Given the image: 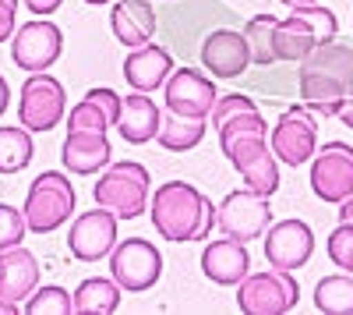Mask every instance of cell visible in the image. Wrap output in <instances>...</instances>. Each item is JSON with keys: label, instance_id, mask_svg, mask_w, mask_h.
<instances>
[{"label": "cell", "instance_id": "cell-1", "mask_svg": "<svg viewBox=\"0 0 353 315\" xmlns=\"http://www.w3.org/2000/svg\"><path fill=\"white\" fill-rule=\"evenodd\" d=\"M212 128L219 135L226 160L244 178V184L272 198L279 191V160L269 146V124H265L254 99L241 93L219 96L212 110Z\"/></svg>", "mask_w": 353, "mask_h": 315}, {"label": "cell", "instance_id": "cell-2", "mask_svg": "<svg viewBox=\"0 0 353 315\" xmlns=\"http://www.w3.org/2000/svg\"><path fill=\"white\" fill-rule=\"evenodd\" d=\"M216 206L188 181H166L152 195V227L163 241L191 245L212 234Z\"/></svg>", "mask_w": 353, "mask_h": 315}, {"label": "cell", "instance_id": "cell-3", "mask_svg": "<svg viewBox=\"0 0 353 315\" xmlns=\"http://www.w3.org/2000/svg\"><path fill=\"white\" fill-rule=\"evenodd\" d=\"M301 103L314 117H336L343 96L353 85V50L339 43L318 46L307 61H301Z\"/></svg>", "mask_w": 353, "mask_h": 315}, {"label": "cell", "instance_id": "cell-4", "mask_svg": "<svg viewBox=\"0 0 353 315\" xmlns=\"http://www.w3.org/2000/svg\"><path fill=\"white\" fill-rule=\"evenodd\" d=\"M336 32H339V21H336V15L329 8H321V4H301V8H293L286 18H279L276 28H272L276 57H279V61L301 64V61H307L318 46L332 43Z\"/></svg>", "mask_w": 353, "mask_h": 315}, {"label": "cell", "instance_id": "cell-5", "mask_svg": "<svg viewBox=\"0 0 353 315\" xmlns=\"http://www.w3.org/2000/svg\"><path fill=\"white\" fill-rule=\"evenodd\" d=\"M149 184H152V178L141 163H134V160L110 163L99 174V181L92 184V198H96V206L117 213V220H134L152 202Z\"/></svg>", "mask_w": 353, "mask_h": 315}, {"label": "cell", "instance_id": "cell-6", "mask_svg": "<svg viewBox=\"0 0 353 315\" xmlns=\"http://www.w3.org/2000/svg\"><path fill=\"white\" fill-rule=\"evenodd\" d=\"M74 184L61 174V170H43V174L28 184V195H25V223L28 231L36 234H53L71 220L74 213Z\"/></svg>", "mask_w": 353, "mask_h": 315}, {"label": "cell", "instance_id": "cell-7", "mask_svg": "<svg viewBox=\"0 0 353 315\" xmlns=\"http://www.w3.org/2000/svg\"><path fill=\"white\" fill-rule=\"evenodd\" d=\"M301 287L293 273L286 269H261V273H248L237 283V308L244 315H283L297 305Z\"/></svg>", "mask_w": 353, "mask_h": 315}, {"label": "cell", "instance_id": "cell-8", "mask_svg": "<svg viewBox=\"0 0 353 315\" xmlns=\"http://www.w3.org/2000/svg\"><path fill=\"white\" fill-rule=\"evenodd\" d=\"M68 113L64 85L46 71H36L21 82L18 93V124L28 131H53Z\"/></svg>", "mask_w": 353, "mask_h": 315}, {"label": "cell", "instance_id": "cell-9", "mask_svg": "<svg viewBox=\"0 0 353 315\" xmlns=\"http://www.w3.org/2000/svg\"><path fill=\"white\" fill-rule=\"evenodd\" d=\"M216 227L233 238V241H258L265 238V231L272 227V206H269V195H261L254 188H241V191H230L223 202L216 206Z\"/></svg>", "mask_w": 353, "mask_h": 315}, {"label": "cell", "instance_id": "cell-10", "mask_svg": "<svg viewBox=\"0 0 353 315\" xmlns=\"http://www.w3.org/2000/svg\"><path fill=\"white\" fill-rule=\"evenodd\" d=\"M110 276L121 283V291L145 294L149 287H156L159 276H163V255L145 238L117 241V248L110 251Z\"/></svg>", "mask_w": 353, "mask_h": 315}, {"label": "cell", "instance_id": "cell-11", "mask_svg": "<svg viewBox=\"0 0 353 315\" xmlns=\"http://www.w3.org/2000/svg\"><path fill=\"white\" fill-rule=\"evenodd\" d=\"M11 39H14L11 43V61L28 75L50 71L64 53V32L50 18H32V21L18 25V32Z\"/></svg>", "mask_w": 353, "mask_h": 315}, {"label": "cell", "instance_id": "cell-12", "mask_svg": "<svg viewBox=\"0 0 353 315\" xmlns=\"http://www.w3.org/2000/svg\"><path fill=\"white\" fill-rule=\"evenodd\" d=\"M272 153L279 163L304 166L318 153V117L304 106H286L272 128Z\"/></svg>", "mask_w": 353, "mask_h": 315}, {"label": "cell", "instance_id": "cell-13", "mask_svg": "<svg viewBox=\"0 0 353 315\" xmlns=\"http://www.w3.org/2000/svg\"><path fill=\"white\" fill-rule=\"evenodd\" d=\"M311 191L321 202H332V206L353 195V146L325 142L311 156Z\"/></svg>", "mask_w": 353, "mask_h": 315}, {"label": "cell", "instance_id": "cell-14", "mask_svg": "<svg viewBox=\"0 0 353 315\" xmlns=\"http://www.w3.org/2000/svg\"><path fill=\"white\" fill-rule=\"evenodd\" d=\"M163 96H166V110L181 113V117H194V121H205L212 117L216 110V82L209 75H201L194 68H181L173 71L163 85Z\"/></svg>", "mask_w": 353, "mask_h": 315}, {"label": "cell", "instance_id": "cell-15", "mask_svg": "<svg viewBox=\"0 0 353 315\" xmlns=\"http://www.w3.org/2000/svg\"><path fill=\"white\" fill-rule=\"evenodd\" d=\"M265 262L276 269H301L314 255V231L304 220H279L265 231Z\"/></svg>", "mask_w": 353, "mask_h": 315}, {"label": "cell", "instance_id": "cell-16", "mask_svg": "<svg viewBox=\"0 0 353 315\" xmlns=\"http://www.w3.org/2000/svg\"><path fill=\"white\" fill-rule=\"evenodd\" d=\"M68 248L78 262H99L117 248V213L96 206L92 213H81L71 223Z\"/></svg>", "mask_w": 353, "mask_h": 315}, {"label": "cell", "instance_id": "cell-17", "mask_svg": "<svg viewBox=\"0 0 353 315\" xmlns=\"http://www.w3.org/2000/svg\"><path fill=\"white\" fill-rule=\"evenodd\" d=\"M201 64H205V71H212V78L244 75L248 64H251V46H248L244 32H233V28H216V32H209L201 43Z\"/></svg>", "mask_w": 353, "mask_h": 315}, {"label": "cell", "instance_id": "cell-18", "mask_svg": "<svg viewBox=\"0 0 353 315\" xmlns=\"http://www.w3.org/2000/svg\"><path fill=\"white\" fill-rule=\"evenodd\" d=\"M201 273L219 287H237V283L251 273V255L244 241H209L201 251Z\"/></svg>", "mask_w": 353, "mask_h": 315}, {"label": "cell", "instance_id": "cell-19", "mask_svg": "<svg viewBox=\"0 0 353 315\" xmlns=\"http://www.w3.org/2000/svg\"><path fill=\"white\" fill-rule=\"evenodd\" d=\"M61 160L71 174L78 178H92L99 170L110 166L113 149H110V138L103 131H68L64 146H61Z\"/></svg>", "mask_w": 353, "mask_h": 315}, {"label": "cell", "instance_id": "cell-20", "mask_svg": "<svg viewBox=\"0 0 353 315\" xmlns=\"http://www.w3.org/2000/svg\"><path fill=\"white\" fill-rule=\"evenodd\" d=\"M173 75V57L156 46V43H145V46H134L128 57H124V78L134 93H156L166 85V78Z\"/></svg>", "mask_w": 353, "mask_h": 315}, {"label": "cell", "instance_id": "cell-21", "mask_svg": "<svg viewBox=\"0 0 353 315\" xmlns=\"http://www.w3.org/2000/svg\"><path fill=\"white\" fill-rule=\"evenodd\" d=\"M124 99L113 89H88L85 99H78L68 113V131H110L121 121Z\"/></svg>", "mask_w": 353, "mask_h": 315}, {"label": "cell", "instance_id": "cell-22", "mask_svg": "<svg viewBox=\"0 0 353 315\" xmlns=\"http://www.w3.org/2000/svg\"><path fill=\"white\" fill-rule=\"evenodd\" d=\"M39 287V259L25 245L0 251V298L25 301Z\"/></svg>", "mask_w": 353, "mask_h": 315}, {"label": "cell", "instance_id": "cell-23", "mask_svg": "<svg viewBox=\"0 0 353 315\" xmlns=\"http://www.w3.org/2000/svg\"><path fill=\"white\" fill-rule=\"evenodd\" d=\"M110 25H113V36L128 50L145 46L156 36V8L149 4V0H117L113 15H110Z\"/></svg>", "mask_w": 353, "mask_h": 315}, {"label": "cell", "instance_id": "cell-24", "mask_svg": "<svg viewBox=\"0 0 353 315\" xmlns=\"http://www.w3.org/2000/svg\"><path fill=\"white\" fill-rule=\"evenodd\" d=\"M163 128V110L149 99V93H131L121 106V121H117V131L128 146H145L152 142Z\"/></svg>", "mask_w": 353, "mask_h": 315}, {"label": "cell", "instance_id": "cell-25", "mask_svg": "<svg viewBox=\"0 0 353 315\" xmlns=\"http://www.w3.org/2000/svg\"><path fill=\"white\" fill-rule=\"evenodd\" d=\"M121 283H117L113 276H88L78 283L74 291V312L78 315H110L121 308Z\"/></svg>", "mask_w": 353, "mask_h": 315}, {"label": "cell", "instance_id": "cell-26", "mask_svg": "<svg viewBox=\"0 0 353 315\" xmlns=\"http://www.w3.org/2000/svg\"><path fill=\"white\" fill-rule=\"evenodd\" d=\"M314 308L325 315H353V273H336L318 280Z\"/></svg>", "mask_w": 353, "mask_h": 315}, {"label": "cell", "instance_id": "cell-27", "mask_svg": "<svg viewBox=\"0 0 353 315\" xmlns=\"http://www.w3.org/2000/svg\"><path fill=\"white\" fill-rule=\"evenodd\" d=\"M36 146L28 128H0V174H21V170L32 163Z\"/></svg>", "mask_w": 353, "mask_h": 315}, {"label": "cell", "instance_id": "cell-28", "mask_svg": "<svg viewBox=\"0 0 353 315\" xmlns=\"http://www.w3.org/2000/svg\"><path fill=\"white\" fill-rule=\"evenodd\" d=\"M159 146L170 149V153H188L194 149L198 142L205 138V121H194V117H181V113H166L163 117V128H159Z\"/></svg>", "mask_w": 353, "mask_h": 315}, {"label": "cell", "instance_id": "cell-29", "mask_svg": "<svg viewBox=\"0 0 353 315\" xmlns=\"http://www.w3.org/2000/svg\"><path fill=\"white\" fill-rule=\"evenodd\" d=\"M276 21H279V18H272V15H254V18L244 25V39H248V46H251V64H261V68L279 64L276 43H272Z\"/></svg>", "mask_w": 353, "mask_h": 315}, {"label": "cell", "instance_id": "cell-30", "mask_svg": "<svg viewBox=\"0 0 353 315\" xmlns=\"http://www.w3.org/2000/svg\"><path fill=\"white\" fill-rule=\"evenodd\" d=\"M25 312L28 315H71L74 312V294H68L57 283H46V287H36L25 298Z\"/></svg>", "mask_w": 353, "mask_h": 315}, {"label": "cell", "instance_id": "cell-31", "mask_svg": "<svg viewBox=\"0 0 353 315\" xmlns=\"http://www.w3.org/2000/svg\"><path fill=\"white\" fill-rule=\"evenodd\" d=\"M329 259L343 269V273H353V223L350 220H339V227L329 234Z\"/></svg>", "mask_w": 353, "mask_h": 315}, {"label": "cell", "instance_id": "cell-32", "mask_svg": "<svg viewBox=\"0 0 353 315\" xmlns=\"http://www.w3.org/2000/svg\"><path fill=\"white\" fill-rule=\"evenodd\" d=\"M25 231H28L25 213L14 209V206H8V202H0V251L21 245L25 241Z\"/></svg>", "mask_w": 353, "mask_h": 315}, {"label": "cell", "instance_id": "cell-33", "mask_svg": "<svg viewBox=\"0 0 353 315\" xmlns=\"http://www.w3.org/2000/svg\"><path fill=\"white\" fill-rule=\"evenodd\" d=\"M14 15H18V8H11V4L0 0V43H8L18 32V28H14Z\"/></svg>", "mask_w": 353, "mask_h": 315}, {"label": "cell", "instance_id": "cell-34", "mask_svg": "<svg viewBox=\"0 0 353 315\" xmlns=\"http://www.w3.org/2000/svg\"><path fill=\"white\" fill-rule=\"evenodd\" d=\"M21 4L32 11V15H43V18H46V15H53L57 8H61L64 0H21Z\"/></svg>", "mask_w": 353, "mask_h": 315}, {"label": "cell", "instance_id": "cell-35", "mask_svg": "<svg viewBox=\"0 0 353 315\" xmlns=\"http://www.w3.org/2000/svg\"><path fill=\"white\" fill-rule=\"evenodd\" d=\"M336 117H339L346 128H353V85H350V93L343 96V106H339V113H336Z\"/></svg>", "mask_w": 353, "mask_h": 315}, {"label": "cell", "instance_id": "cell-36", "mask_svg": "<svg viewBox=\"0 0 353 315\" xmlns=\"http://www.w3.org/2000/svg\"><path fill=\"white\" fill-rule=\"evenodd\" d=\"M8 106H11V85L4 82V75H0V117L8 113Z\"/></svg>", "mask_w": 353, "mask_h": 315}, {"label": "cell", "instance_id": "cell-37", "mask_svg": "<svg viewBox=\"0 0 353 315\" xmlns=\"http://www.w3.org/2000/svg\"><path fill=\"white\" fill-rule=\"evenodd\" d=\"M339 220H350V223H353V195L339 202Z\"/></svg>", "mask_w": 353, "mask_h": 315}, {"label": "cell", "instance_id": "cell-38", "mask_svg": "<svg viewBox=\"0 0 353 315\" xmlns=\"http://www.w3.org/2000/svg\"><path fill=\"white\" fill-rule=\"evenodd\" d=\"M0 315H18V301H8V298H0Z\"/></svg>", "mask_w": 353, "mask_h": 315}, {"label": "cell", "instance_id": "cell-39", "mask_svg": "<svg viewBox=\"0 0 353 315\" xmlns=\"http://www.w3.org/2000/svg\"><path fill=\"white\" fill-rule=\"evenodd\" d=\"M283 4H290V8H301V4H318V0H283Z\"/></svg>", "mask_w": 353, "mask_h": 315}, {"label": "cell", "instance_id": "cell-40", "mask_svg": "<svg viewBox=\"0 0 353 315\" xmlns=\"http://www.w3.org/2000/svg\"><path fill=\"white\" fill-rule=\"evenodd\" d=\"M85 4H96L99 8V4H110V0H85Z\"/></svg>", "mask_w": 353, "mask_h": 315}, {"label": "cell", "instance_id": "cell-41", "mask_svg": "<svg viewBox=\"0 0 353 315\" xmlns=\"http://www.w3.org/2000/svg\"><path fill=\"white\" fill-rule=\"evenodd\" d=\"M4 4H11V8H18V4H21V0H4Z\"/></svg>", "mask_w": 353, "mask_h": 315}]
</instances>
